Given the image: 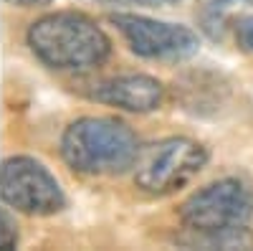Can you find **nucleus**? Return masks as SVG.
Masks as SVG:
<instances>
[{
    "instance_id": "obj_5",
    "label": "nucleus",
    "mask_w": 253,
    "mask_h": 251,
    "mask_svg": "<svg viewBox=\"0 0 253 251\" xmlns=\"http://www.w3.org/2000/svg\"><path fill=\"white\" fill-rule=\"evenodd\" d=\"M0 196L8 208L26 216H56L66 208V193L48 167L28 155H13L0 167Z\"/></svg>"
},
{
    "instance_id": "obj_2",
    "label": "nucleus",
    "mask_w": 253,
    "mask_h": 251,
    "mask_svg": "<svg viewBox=\"0 0 253 251\" xmlns=\"http://www.w3.org/2000/svg\"><path fill=\"white\" fill-rule=\"evenodd\" d=\"M139 150L134 130L117 117H79L61 135V157L81 175H122Z\"/></svg>"
},
{
    "instance_id": "obj_7",
    "label": "nucleus",
    "mask_w": 253,
    "mask_h": 251,
    "mask_svg": "<svg viewBox=\"0 0 253 251\" xmlns=\"http://www.w3.org/2000/svg\"><path fill=\"white\" fill-rule=\"evenodd\" d=\"M165 97L162 81L150 76V74H119L96 81L89 89V99L107 104V107H117L124 112L134 114H147L155 112Z\"/></svg>"
},
{
    "instance_id": "obj_13",
    "label": "nucleus",
    "mask_w": 253,
    "mask_h": 251,
    "mask_svg": "<svg viewBox=\"0 0 253 251\" xmlns=\"http://www.w3.org/2000/svg\"><path fill=\"white\" fill-rule=\"evenodd\" d=\"M208 3H210V5H215V8H223V5L230 3V0H208Z\"/></svg>"
},
{
    "instance_id": "obj_1",
    "label": "nucleus",
    "mask_w": 253,
    "mask_h": 251,
    "mask_svg": "<svg viewBox=\"0 0 253 251\" xmlns=\"http://www.w3.org/2000/svg\"><path fill=\"white\" fill-rule=\"evenodd\" d=\"M31 53L56 71H91L112 56V41L86 13L56 10L31 23L26 33Z\"/></svg>"
},
{
    "instance_id": "obj_6",
    "label": "nucleus",
    "mask_w": 253,
    "mask_h": 251,
    "mask_svg": "<svg viewBox=\"0 0 253 251\" xmlns=\"http://www.w3.org/2000/svg\"><path fill=\"white\" fill-rule=\"evenodd\" d=\"M109 20L117 26L132 53L152 61H182L195 56L200 38L193 28L170 23L139 13H112Z\"/></svg>"
},
{
    "instance_id": "obj_11",
    "label": "nucleus",
    "mask_w": 253,
    "mask_h": 251,
    "mask_svg": "<svg viewBox=\"0 0 253 251\" xmlns=\"http://www.w3.org/2000/svg\"><path fill=\"white\" fill-rule=\"evenodd\" d=\"M10 5H18V8H41V5H48L51 0H5Z\"/></svg>"
},
{
    "instance_id": "obj_8",
    "label": "nucleus",
    "mask_w": 253,
    "mask_h": 251,
    "mask_svg": "<svg viewBox=\"0 0 253 251\" xmlns=\"http://www.w3.org/2000/svg\"><path fill=\"white\" fill-rule=\"evenodd\" d=\"M177 241L193 249H251L253 246V236L248 231V226L233 228V231H210V234L187 231V236H180Z\"/></svg>"
},
{
    "instance_id": "obj_3",
    "label": "nucleus",
    "mask_w": 253,
    "mask_h": 251,
    "mask_svg": "<svg viewBox=\"0 0 253 251\" xmlns=\"http://www.w3.org/2000/svg\"><path fill=\"white\" fill-rule=\"evenodd\" d=\"M208 165L205 145L190 137H165L139 150L132 167L134 185L150 196H170Z\"/></svg>"
},
{
    "instance_id": "obj_12",
    "label": "nucleus",
    "mask_w": 253,
    "mask_h": 251,
    "mask_svg": "<svg viewBox=\"0 0 253 251\" xmlns=\"http://www.w3.org/2000/svg\"><path fill=\"white\" fill-rule=\"evenodd\" d=\"M137 5H147V8H165V5H175L177 0H132Z\"/></svg>"
},
{
    "instance_id": "obj_4",
    "label": "nucleus",
    "mask_w": 253,
    "mask_h": 251,
    "mask_svg": "<svg viewBox=\"0 0 253 251\" xmlns=\"http://www.w3.org/2000/svg\"><path fill=\"white\" fill-rule=\"evenodd\" d=\"M177 216L185 231L195 234L246 228L253 218V191L241 178H220L190 196Z\"/></svg>"
},
{
    "instance_id": "obj_10",
    "label": "nucleus",
    "mask_w": 253,
    "mask_h": 251,
    "mask_svg": "<svg viewBox=\"0 0 253 251\" xmlns=\"http://www.w3.org/2000/svg\"><path fill=\"white\" fill-rule=\"evenodd\" d=\"M236 41L248 53H253V15H243L236 23Z\"/></svg>"
},
{
    "instance_id": "obj_9",
    "label": "nucleus",
    "mask_w": 253,
    "mask_h": 251,
    "mask_svg": "<svg viewBox=\"0 0 253 251\" xmlns=\"http://www.w3.org/2000/svg\"><path fill=\"white\" fill-rule=\"evenodd\" d=\"M0 249H15L18 246V226H15V218L8 213V211H3V216H0Z\"/></svg>"
}]
</instances>
